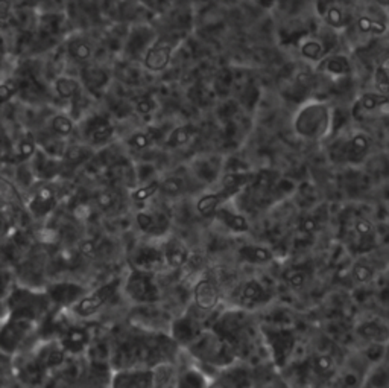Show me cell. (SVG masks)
Masks as SVG:
<instances>
[{
    "label": "cell",
    "mask_w": 389,
    "mask_h": 388,
    "mask_svg": "<svg viewBox=\"0 0 389 388\" xmlns=\"http://www.w3.org/2000/svg\"><path fill=\"white\" fill-rule=\"evenodd\" d=\"M300 52L305 60L310 61H321L326 58V51H324L322 43L315 39L303 40L300 46Z\"/></svg>",
    "instance_id": "4dcf8cb0"
},
{
    "label": "cell",
    "mask_w": 389,
    "mask_h": 388,
    "mask_svg": "<svg viewBox=\"0 0 389 388\" xmlns=\"http://www.w3.org/2000/svg\"><path fill=\"white\" fill-rule=\"evenodd\" d=\"M369 146H371V141L365 133H355L333 143L330 157L338 163L359 164L365 160Z\"/></svg>",
    "instance_id": "7c38bea8"
},
{
    "label": "cell",
    "mask_w": 389,
    "mask_h": 388,
    "mask_svg": "<svg viewBox=\"0 0 389 388\" xmlns=\"http://www.w3.org/2000/svg\"><path fill=\"white\" fill-rule=\"evenodd\" d=\"M189 186V180L186 177H183V175H169V177L160 180L159 193H161L166 198H177L184 195V193H187Z\"/></svg>",
    "instance_id": "83f0119b"
},
{
    "label": "cell",
    "mask_w": 389,
    "mask_h": 388,
    "mask_svg": "<svg viewBox=\"0 0 389 388\" xmlns=\"http://www.w3.org/2000/svg\"><path fill=\"white\" fill-rule=\"evenodd\" d=\"M155 368H117L110 377V388H157Z\"/></svg>",
    "instance_id": "5bb4252c"
},
{
    "label": "cell",
    "mask_w": 389,
    "mask_h": 388,
    "mask_svg": "<svg viewBox=\"0 0 389 388\" xmlns=\"http://www.w3.org/2000/svg\"><path fill=\"white\" fill-rule=\"evenodd\" d=\"M272 286L257 276H249L239 280L228 294L231 308L253 312L270 304L274 299Z\"/></svg>",
    "instance_id": "277c9868"
},
{
    "label": "cell",
    "mask_w": 389,
    "mask_h": 388,
    "mask_svg": "<svg viewBox=\"0 0 389 388\" xmlns=\"http://www.w3.org/2000/svg\"><path fill=\"white\" fill-rule=\"evenodd\" d=\"M57 340L60 341L62 349L66 350V354L79 355L87 349L90 335H88V330L84 326L67 325L61 328Z\"/></svg>",
    "instance_id": "44dd1931"
},
{
    "label": "cell",
    "mask_w": 389,
    "mask_h": 388,
    "mask_svg": "<svg viewBox=\"0 0 389 388\" xmlns=\"http://www.w3.org/2000/svg\"><path fill=\"white\" fill-rule=\"evenodd\" d=\"M53 306L48 292L15 286L5 302V317H23L41 323Z\"/></svg>",
    "instance_id": "3957f363"
},
{
    "label": "cell",
    "mask_w": 389,
    "mask_h": 388,
    "mask_svg": "<svg viewBox=\"0 0 389 388\" xmlns=\"http://www.w3.org/2000/svg\"><path fill=\"white\" fill-rule=\"evenodd\" d=\"M46 292H48L53 306L70 309L73 304H75L82 295L87 292V288L75 282L60 280V282L51 283L48 288H46Z\"/></svg>",
    "instance_id": "e0dca14e"
},
{
    "label": "cell",
    "mask_w": 389,
    "mask_h": 388,
    "mask_svg": "<svg viewBox=\"0 0 389 388\" xmlns=\"http://www.w3.org/2000/svg\"><path fill=\"white\" fill-rule=\"evenodd\" d=\"M67 51L70 57L75 60L77 63H86L91 57V44L82 39V37H73V39L67 44Z\"/></svg>",
    "instance_id": "f1b7e54d"
},
{
    "label": "cell",
    "mask_w": 389,
    "mask_h": 388,
    "mask_svg": "<svg viewBox=\"0 0 389 388\" xmlns=\"http://www.w3.org/2000/svg\"><path fill=\"white\" fill-rule=\"evenodd\" d=\"M163 253L168 270H183L192 261L190 248L178 236L163 238Z\"/></svg>",
    "instance_id": "ac0fdd59"
},
{
    "label": "cell",
    "mask_w": 389,
    "mask_h": 388,
    "mask_svg": "<svg viewBox=\"0 0 389 388\" xmlns=\"http://www.w3.org/2000/svg\"><path fill=\"white\" fill-rule=\"evenodd\" d=\"M180 344L171 334L151 330H133L119 340L110 356L117 368H155L172 366L178 359Z\"/></svg>",
    "instance_id": "6da1fadb"
},
{
    "label": "cell",
    "mask_w": 389,
    "mask_h": 388,
    "mask_svg": "<svg viewBox=\"0 0 389 388\" xmlns=\"http://www.w3.org/2000/svg\"><path fill=\"white\" fill-rule=\"evenodd\" d=\"M177 44H178V40L175 39H161L154 46H151L145 55L146 69H150L151 72H160L168 67Z\"/></svg>",
    "instance_id": "d6986e66"
},
{
    "label": "cell",
    "mask_w": 389,
    "mask_h": 388,
    "mask_svg": "<svg viewBox=\"0 0 389 388\" xmlns=\"http://www.w3.org/2000/svg\"><path fill=\"white\" fill-rule=\"evenodd\" d=\"M55 90L60 98L62 99H73L79 95L81 84L78 79H73L70 77H61L55 82Z\"/></svg>",
    "instance_id": "f546056e"
},
{
    "label": "cell",
    "mask_w": 389,
    "mask_h": 388,
    "mask_svg": "<svg viewBox=\"0 0 389 388\" xmlns=\"http://www.w3.org/2000/svg\"><path fill=\"white\" fill-rule=\"evenodd\" d=\"M40 323L23 317H5L0 332V347L5 355H20L26 350V343L39 330Z\"/></svg>",
    "instance_id": "ba28073f"
},
{
    "label": "cell",
    "mask_w": 389,
    "mask_h": 388,
    "mask_svg": "<svg viewBox=\"0 0 389 388\" xmlns=\"http://www.w3.org/2000/svg\"><path fill=\"white\" fill-rule=\"evenodd\" d=\"M113 125L104 117H96L93 121H90L86 127V137L95 145L105 143L107 141H110V137L113 136Z\"/></svg>",
    "instance_id": "4316f807"
},
{
    "label": "cell",
    "mask_w": 389,
    "mask_h": 388,
    "mask_svg": "<svg viewBox=\"0 0 389 388\" xmlns=\"http://www.w3.org/2000/svg\"><path fill=\"white\" fill-rule=\"evenodd\" d=\"M284 280L294 288H301L305 280H308V273H305V270H300V268H291V270L284 273Z\"/></svg>",
    "instance_id": "74e56055"
},
{
    "label": "cell",
    "mask_w": 389,
    "mask_h": 388,
    "mask_svg": "<svg viewBox=\"0 0 389 388\" xmlns=\"http://www.w3.org/2000/svg\"><path fill=\"white\" fill-rule=\"evenodd\" d=\"M374 84L377 93L389 96V72L386 66H377L374 72Z\"/></svg>",
    "instance_id": "8d00e7d4"
},
{
    "label": "cell",
    "mask_w": 389,
    "mask_h": 388,
    "mask_svg": "<svg viewBox=\"0 0 389 388\" xmlns=\"http://www.w3.org/2000/svg\"><path fill=\"white\" fill-rule=\"evenodd\" d=\"M193 303L192 306L201 313H211L220 303V290L215 277L204 273L197 277L193 283Z\"/></svg>",
    "instance_id": "4fadbf2b"
},
{
    "label": "cell",
    "mask_w": 389,
    "mask_h": 388,
    "mask_svg": "<svg viewBox=\"0 0 389 388\" xmlns=\"http://www.w3.org/2000/svg\"><path fill=\"white\" fill-rule=\"evenodd\" d=\"M184 350H187L194 363L199 366L216 368L231 367L239 356L236 350L211 326L204 329Z\"/></svg>",
    "instance_id": "7a4b0ae2"
},
{
    "label": "cell",
    "mask_w": 389,
    "mask_h": 388,
    "mask_svg": "<svg viewBox=\"0 0 389 388\" xmlns=\"http://www.w3.org/2000/svg\"><path fill=\"white\" fill-rule=\"evenodd\" d=\"M225 205H227V202H225ZM225 205H222L215 212L216 219L219 221V223L222 226L227 227L230 230V232H233V233H246L248 230H249L248 219L242 214H239V212L227 207Z\"/></svg>",
    "instance_id": "d4e9b609"
},
{
    "label": "cell",
    "mask_w": 389,
    "mask_h": 388,
    "mask_svg": "<svg viewBox=\"0 0 389 388\" xmlns=\"http://www.w3.org/2000/svg\"><path fill=\"white\" fill-rule=\"evenodd\" d=\"M152 141V137L150 133H145V131H138V133H134L131 137H129V145H131L133 148H136V150H145V148L150 146Z\"/></svg>",
    "instance_id": "f35d334b"
},
{
    "label": "cell",
    "mask_w": 389,
    "mask_h": 388,
    "mask_svg": "<svg viewBox=\"0 0 389 388\" xmlns=\"http://www.w3.org/2000/svg\"><path fill=\"white\" fill-rule=\"evenodd\" d=\"M58 205V192L51 184H41L27 201V210L35 218H43L57 207Z\"/></svg>",
    "instance_id": "ffe728a7"
},
{
    "label": "cell",
    "mask_w": 389,
    "mask_h": 388,
    "mask_svg": "<svg viewBox=\"0 0 389 388\" xmlns=\"http://www.w3.org/2000/svg\"><path fill=\"white\" fill-rule=\"evenodd\" d=\"M128 262L134 270L151 271L157 274L163 270H168L163 253V239L147 238L146 242L136 245L133 253L128 256Z\"/></svg>",
    "instance_id": "8fae6325"
},
{
    "label": "cell",
    "mask_w": 389,
    "mask_h": 388,
    "mask_svg": "<svg viewBox=\"0 0 389 388\" xmlns=\"http://www.w3.org/2000/svg\"><path fill=\"white\" fill-rule=\"evenodd\" d=\"M319 72L326 73L327 77L341 79L345 78L351 73V64L350 60L344 55H330L324 60L319 61Z\"/></svg>",
    "instance_id": "484cf974"
},
{
    "label": "cell",
    "mask_w": 389,
    "mask_h": 388,
    "mask_svg": "<svg viewBox=\"0 0 389 388\" xmlns=\"http://www.w3.org/2000/svg\"><path fill=\"white\" fill-rule=\"evenodd\" d=\"M122 292L134 304H154L161 299V288L157 280V273L129 268L124 279Z\"/></svg>",
    "instance_id": "52a82bcc"
},
{
    "label": "cell",
    "mask_w": 389,
    "mask_h": 388,
    "mask_svg": "<svg viewBox=\"0 0 389 388\" xmlns=\"http://www.w3.org/2000/svg\"><path fill=\"white\" fill-rule=\"evenodd\" d=\"M136 224L151 239H163L171 235V216L161 209H145L137 212Z\"/></svg>",
    "instance_id": "9a60e30c"
},
{
    "label": "cell",
    "mask_w": 389,
    "mask_h": 388,
    "mask_svg": "<svg viewBox=\"0 0 389 388\" xmlns=\"http://www.w3.org/2000/svg\"><path fill=\"white\" fill-rule=\"evenodd\" d=\"M261 332L272 364L279 368V370L288 368L295 355L296 344H298L295 330L291 328L262 326Z\"/></svg>",
    "instance_id": "8992f818"
},
{
    "label": "cell",
    "mask_w": 389,
    "mask_h": 388,
    "mask_svg": "<svg viewBox=\"0 0 389 388\" xmlns=\"http://www.w3.org/2000/svg\"><path fill=\"white\" fill-rule=\"evenodd\" d=\"M194 131H197V129H194L192 125H183V127L175 128L173 131L169 134L168 141H166V145H168L169 148H180L183 145H186L193 137Z\"/></svg>",
    "instance_id": "1f68e13d"
},
{
    "label": "cell",
    "mask_w": 389,
    "mask_h": 388,
    "mask_svg": "<svg viewBox=\"0 0 389 388\" xmlns=\"http://www.w3.org/2000/svg\"><path fill=\"white\" fill-rule=\"evenodd\" d=\"M322 15L326 18V23L331 26L333 30H341V27L345 26V14L342 11V8L336 4L330 5Z\"/></svg>",
    "instance_id": "d6a6232c"
},
{
    "label": "cell",
    "mask_w": 389,
    "mask_h": 388,
    "mask_svg": "<svg viewBox=\"0 0 389 388\" xmlns=\"http://www.w3.org/2000/svg\"><path fill=\"white\" fill-rule=\"evenodd\" d=\"M309 368L313 380L327 381L336 373V363L329 352H315L308 361Z\"/></svg>",
    "instance_id": "603a6c76"
},
{
    "label": "cell",
    "mask_w": 389,
    "mask_h": 388,
    "mask_svg": "<svg viewBox=\"0 0 389 388\" xmlns=\"http://www.w3.org/2000/svg\"><path fill=\"white\" fill-rule=\"evenodd\" d=\"M17 91H18L17 81H14L13 78L6 79L4 84L0 86V98H2L4 103H6V101L11 99L17 93Z\"/></svg>",
    "instance_id": "ab89813d"
},
{
    "label": "cell",
    "mask_w": 389,
    "mask_h": 388,
    "mask_svg": "<svg viewBox=\"0 0 389 388\" xmlns=\"http://www.w3.org/2000/svg\"><path fill=\"white\" fill-rule=\"evenodd\" d=\"M357 30L360 32H364V34L378 35V34H383L386 31V25L382 23V22H378V20H374V18H369V17L364 15L357 20Z\"/></svg>",
    "instance_id": "836d02e7"
},
{
    "label": "cell",
    "mask_w": 389,
    "mask_h": 388,
    "mask_svg": "<svg viewBox=\"0 0 389 388\" xmlns=\"http://www.w3.org/2000/svg\"><path fill=\"white\" fill-rule=\"evenodd\" d=\"M51 128L52 131L60 136V137H67L73 133V122L70 121V119L67 116H62V115H58L55 116L52 119L51 122Z\"/></svg>",
    "instance_id": "e575fe53"
},
{
    "label": "cell",
    "mask_w": 389,
    "mask_h": 388,
    "mask_svg": "<svg viewBox=\"0 0 389 388\" xmlns=\"http://www.w3.org/2000/svg\"><path fill=\"white\" fill-rule=\"evenodd\" d=\"M331 116L326 104H305L295 116V131L305 138H321L327 134Z\"/></svg>",
    "instance_id": "30bf717a"
},
{
    "label": "cell",
    "mask_w": 389,
    "mask_h": 388,
    "mask_svg": "<svg viewBox=\"0 0 389 388\" xmlns=\"http://www.w3.org/2000/svg\"><path fill=\"white\" fill-rule=\"evenodd\" d=\"M237 256L240 261L248 265H266L275 259L271 248L258 244L242 245L237 250Z\"/></svg>",
    "instance_id": "cb8c5ba5"
},
{
    "label": "cell",
    "mask_w": 389,
    "mask_h": 388,
    "mask_svg": "<svg viewBox=\"0 0 389 388\" xmlns=\"http://www.w3.org/2000/svg\"><path fill=\"white\" fill-rule=\"evenodd\" d=\"M173 388H211V381L201 366L194 363L183 367L177 373Z\"/></svg>",
    "instance_id": "7402d4cb"
},
{
    "label": "cell",
    "mask_w": 389,
    "mask_h": 388,
    "mask_svg": "<svg viewBox=\"0 0 389 388\" xmlns=\"http://www.w3.org/2000/svg\"><path fill=\"white\" fill-rule=\"evenodd\" d=\"M254 2L258 5V6H262L265 9H270L275 5L277 0H254Z\"/></svg>",
    "instance_id": "b9f144b4"
},
{
    "label": "cell",
    "mask_w": 389,
    "mask_h": 388,
    "mask_svg": "<svg viewBox=\"0 0 389 388\" xmlns=\"http://www.w3.org/2000/svg\"><path fill=\"white\" fill-rule=\"evenodd\" d=\"M159 190H160V181H152L150 184H146V186H140L136 190H133L131 198L137 202H143V201H147L150 198H152L154 195H157Z\"/></svg>",
    "instance_id": "d590c367"
},
{
    "label": "cell",
    "mask_w": 389,
    "mask_h": 388,
    "mask_svg": "<svg viewBox=\"0 0 389 388\" xmlns=\"http://www.w3.org/2000/svg\"><path fill=\"white\" fill-rule=\"evenodd\" d=\"M341 239L353 256H365L377 247L374 224L362 215H351L342 221Z\"/></svg>",
    "instance_id": "5b68a950"
},
{
    "label": "cell",
    "mask_w": 389,
    "mask_h": 388,
    "mask_svg": "<svg viewBox=\"0 0 389 388\" xmlns=\"http://www.w3.org/2000/svg\"><path fill=\"white\" fill-rule=\"evenodd\" d=\"M197 312L199 313V311H197ZM198 313H194V312H192V309H189L187 312H184L181 317L173 320V323H172L171 335L180 344L181 349H186L204 329H207L202 326Z\"/></svg>",
    "instance_id": "2e32d148"
},
{
    "label": "cell",
    "mask_w": 389,
    "mask_h": 388,
    "mask_svg": "<svg viewBox=\"0 0 389 388\" xmlns=\"http://www.w3.org/2000/svg\"><path fill=\"white\" fill-rule=\"evenodd\" d=\"M124 280L114 279L102 283L98 288L87 291L82 297L70 308L72 316L79 320H87L98 316V313L107 308L108 304L116 299L119 292H122Z\"/></svg>",
    "instance_id": "9c48e42d"
},
{
    "label": "cell",
    "mask_w": 389,
    "mask_h": 388,
    "mask_svg": "<svg viewBox=\"0 0 389 388\" xmlns=\"http://www.w3.org/2000/svg\"><path fill=\"white\" fill-rule=\"evenodd\" d=\"M152 107H154L152 101L150 98H143V99H140L137 103V112L142 113V115H146V113L151 112Z\"/></svg>",
    "instance_id": "60d3db41"
}]
</instances>
